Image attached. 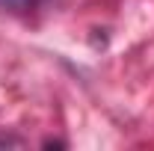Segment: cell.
Segmentation results:
<instances>
[{
	"label": "cell",
	"instance_id": "6da1fadb",
	"mask_svg": "<svg viewBox=\"0 0 154 151\" xmlns=\"http://www.w3.org/2000/svg\"><path fill=\"white\" fill-rule=\"evenodd\" d=\"M45 0H0V9L3 12H30V9H38Z\"/></svg>",
	"mask_w": 154,
	"mask_h": 151
}]
</instances>
